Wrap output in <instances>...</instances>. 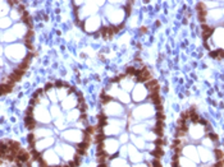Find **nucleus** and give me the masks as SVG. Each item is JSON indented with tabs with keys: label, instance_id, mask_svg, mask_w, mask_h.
<instances>
[{
	"label": "nucleus",
	"instance_id": "obj_1",
	"mask_svg": "<svg viewBox=\"0 0 224 167\" xmlns=\"http://www.w3.org/2000/svg\"><path fill=\"white\" fill-rule=\"evenodd\" d=\"M24 124H26L27 129H30V130H32V129L35 128V125H36V122H35V120H34V117H32V116H26L24 117Z\"/></svg>",
	"mask_w": 224,
	"mask_h": 167
},
{
	"label": "nucleus",
	"instance_id": "obj_2",
	"mask_svg": "<svg viewBox=\"0 0 224 167\" xmlns=\"http://www.w3.org/2000/svg\"><path fill=\"white\" fill-rule=\"evenodd\" d=\"M32 39H34V32H32V29H30L28 32H27V35L24 37V41H32Z\"/></svg>",
	"mask_w": 224,
	"mask_h": 167
},
{
	"label": "nucleus",
	"instance_id": "obj_3",
	"mask_svg": "<svg viewBox=\"0 0 224 167\" xmlns=\"http://www.w3.org/2000/svg\"><path fill=\"white\" fill-rule=\"evenodd\" d=\"M131 7H132V4H131V3H128L127 7H125V12H127V15H129V13H131Z\"/></svg>",
	"mask_w": 224,
	"mask_h": 167
},
{
	"label": "nucleus",
	"instance_id": "obj_4",
	"mask_svg": "<svg viewBox=\"0 0 224 167\" xmlns=\"http://www.w3.org/2000/svg\"><path fill=\"white\" fill-rule=\"evenodd\" d=\"M97 167H106V165L105 163H99V166H97Z\"/></svg>",
	"mask_w": 224,
	"mask_h": 167
},
{
	"label": "nucleus",
	"instance_id": "obj_5",
	"mask_svg": "<svg viewBox=\"0 0 224 167\" xmlns=\"http://www.w3.org/2000/svg\"><path fill=\"white\" fill-rule=\"evenodd\" d=\"M64 167H69V166H68V165H67V166H64Z\"/></svg>",
	"mask_w": 224,
	"mask_h": 167
},
{
	"label": "nucleus",
	"instance_id": "obj_6",
	"mask_svg": "<svg viewBox=\"0 0 224 167\" xmlns=\"http://www.w3.org/2000/svg\"><path fill=\"white\" fill-rule=\"evenodd\" d=\"M58 167H62V166H58Z\"/></svg>",
	"mask_w": 224,
	"mask_h": 167
}]
</instances>
